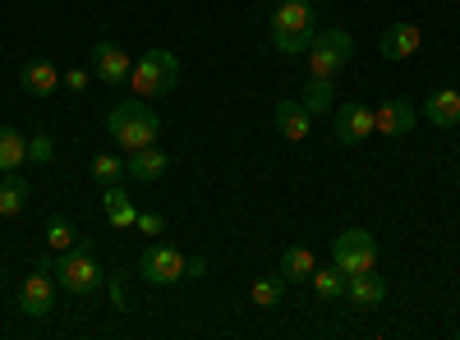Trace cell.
<instances>
[{"instance_id": "4dcf8cb0", "label": "cell", "mask_w": 460, "mask_h": 340, "mask_svg": "<svg viewBox=\"0 0 460 340\" xmlns=\"http://www.w3.org/2000/svg\"><path fill=\"white\" fill-rule=\"evenodd\" d=\"M203 272H208V262H203L199 253H194V257H189V262H184V276H203Z\"/></svg>"}, {"instance_id": "ba28073f", "label": "cell", "mask_w": 460, "mask_h": 340, "mask_svg": "<svg viewBox=\"0 0 460 340\" xmlns=\"http://www.w3.org/2000/svg\"><path fill=\"white\" fill-rule=\"evenodd\" d=\"M129 69H134V60H129V51L120 47V42H111V37H102V42L93 47V74L106 83V88H120V83H129Z\"/></svg>"}, {"instance_id": "6da1fadb", "label": "cell", "mask_w": 460, "mask_h": 340, "mask_svg": "<svg viewBox=\"0 0 460 340\" xmlns=\"http://www.w3.org/2000/svg\"><path fill=\"white\" fill-rule=\"evenodd\" d=\"M267 37H272V47L281 56H304L314 47V5L309 0H281L267 19Z\"/></svg>"}, {"instance_id": "2e32d148", "label": "cell", "mask_w": 460, "mask_h": 340, "mask_svg": "<svg viewBox=\"0 0 460 340\" xmlns=\"http://www.w3.org/2000/svg\"><path fill=\"white\" fill-rule=\"evenodd\" d=\"M419 47H424V32H419L414 23H392L387 32H382V56L387 60H410Z\"/></svg>"}, {"instance_id": "44dd1931", "label": "cell", "mask_w": 460, "mask_h": 340, "mask_svg": "<svg viewBox=\"0 0 460 340\" xmlns=\"http://www.w3.org/2000/svg\"><path fill=\"white\" fill-rule=\"evenodd\" d=\"M28 207V184L19 179V170L0 175V216H19Z\"/></svg>"}, {"instance_id": "f546056e", "label": "cell", "mask_w": 460, "mask_h": 340, "mask_svg": "<svg viewBox=\"0 0 460 340\" xmlns=\"http://www.w3.org/2000/svg\"><path fill=\"white\" fill-rule=\"evenodd\" d=\"M134 225H138L143 235H152V240H157V235L166 231V216H162V212H138V221H134Z\"/></svg>"}, {"instance_id": "83f0119b", "label": "cell", "mask_w": 460, "mask_h": 340, "mask_svg": "<svg viewBox=\"0 0 460 340\" xmlns=\"http://www.w3.org/2000/svg\"><path fill=\"white\" fill-rule=\"evenodd\" d=\"M106 290H111V304L125 313V309H129V290H125V276H120V272H106Z\"/></svg>"}, {"instance_id": "9c48e42d", "label": "cell", "mask_w": 460, "mask_h": 340, "mask_svg": "<svg viewBox=\"0 0 460 340\" xmlns=\"http://www.w3.org/2000/svg\"><path fill=\"white\" fill-rule=\"evenodd\" d=\"M368 134H373V106H364V101H341L336 125H332V138H336L341 147H355V143H364Z\"/></svg>"}, {"instance_id": "3957f363", "label": "cell", "mask_w": 460, "mask_h": 340, "mask_svg": "<svg viewBox=\"0 0 460 340\" xmlns=\"http://www.w3.org/2000/svg\"><path fill=\"white\" fill-rule=\"evenodd\" d=\"M97 244H93V235H79L74 240V248H65V257L56 262V281H60V290H69V294H79V299H93L102 285H106V272L97 267Z\"/></svg>"}, {"instance_id": "603a6c76", "label": "cell", "mask_w": 460, "mask_h": 340, "mask_svg": "<svg viewBox=\"0 0 460 340\" xmlns=\"http://www.w3.org/2000/svg\"><path fill=\"white\" fill-rule=\"evenodd\" d=\"M309 285H314L318 299H341V294H345V272L332 262V267H318V272L309 276Z\"/></svg>"}, {"instance_id": "52a82bcc", "label": "cell", "mask_w": 460, "mask_h": 340, "mask_svg": "<svg viewBox=\"0 0 460 340\" xmlns=\"http://www.w3.org/2000/svg\"><path fill=\"white\" fill-rule=\"evenodd\" d=\"M184 262H189V257H184L180 248L152 240V244L143 248V257H138V276H143L147 285H175V281L184 276Z\"/></svg>"}, {"instance_id": "f1b7e54d", "label": "cell", "mask_w": 460, "mask_h": 340, "mask_svg": "<svg viewBox=\"0 0 460 340\" xmlns=\"http://www.w3.org/2000/svg\"><path fill=\"white\" fill-rule=\"evenodd\" d=\"M97 79L93 69H84V65H74V69H65V88H74V92H88V83Z\"/></svg>"}, {"instance_id": "e0dca14e", "label": "cell", "mask_w": 460, "mask_h": 340, "mask_svg": "<svg viewBox=\"0 0 460 340\" xmlns=\"http://www.w3.org/2000/svg\"><path fill=\"white\" fill-rule=\"evenodd\" d=\"M102 212H106V221L115 225V231H129V225L138 221V207H134V198L125 194L120 184H106V194H102Z\"/></svg>"}, {"instance_id": "d6a6232c", "label": "cell", "mask_w": 460, "mask_h": 340, "mask_svg": "<svg viewBox=\"0 0 460 340\" xmlns=\"http://www.w3.org/2000/svg\"><path fill=\"white\" fill-rule=\"evenodd\" d=\"M309 5H318V0H309Z\"/></svg>"}, {"instance_id": "8fae6325", "label": "cell", "mask_w": 460, "mask_h": 340, "mask_svg": "<svg viewBox=\"0 0 460 340\" xmlns=\"http://www.w3.org/2000/svg\"><path fill=\"white\" fill-rule=\"evenodd\" d=\"M414 129V106L405 101V97H392V101H382L377 110H373V134H382V138H405Z\"/></svg>"}, {"instance_id": "d6986e66", "label": "cell", "mask_w": 460, "mask_h": 340, "mask_svg": "<svg viewBox=\"0 0 460 340\" xmlns=\"http://www.w3.org/2000/svg\"><path fill=\"white\" fill-rule=\"evenodd\" d=\"M277 272H281V281H286V285H304V281H309V276L318 272V257H314L309 248H304V244H295V248H286V253H281V267H277Z\"/></svg>"}, {"instance_id": "8992f818", "label": "cell", "mask_w": 460, "mask_h": 340, "mask_svg": "<svg viewBox=\"0 0 460 340\" xmlns=\"http://www.w3.org/2000/svg\"><path fill=\"white\" fill-rule=\"evenodd\" d=\"M332 262L345 272V276H359V272H373L377 267V240L368 231H359V225H350V231H341L332 240Z\"/></svg>"}, {"instance_id": "484cf974", "label": "cell", "mask_w": 460, "mask_h": 340, "mask_svg": "<svg viewBox=\"0 0 460 340\" xmlns=\"http://www.w3.org/2000/svg\"><path fill=\"white\" fill-rule=\"evenodd\" d=\"M120 175H125V161L120 157H111V153L93 157V179L97 184H120Z\"/></svg>"}, {"instance_id": "9a60e30c", "label": "cell", "mask_w": 460, "mask_h": 340, "mask_svg": "<svg viewBox=\"0 0 460 340\" xmlns=\"http://www.w3.org/2000/svg\"><path fill=\"white\" fill-rule=\"evenodd\" d=\"M345 299H350L355 309H377L382 299H387V281L377 272H359V276H345Z\"/></svg>"}, {"instance_id": "277c9868", "label": "cell", "mask_w": 460, "mask_h": 340, "mask_svg": "<svg viewBox=\"0 0 460 340\" xmlns=\"http://www.w3.org/2000/svg\"><path fill=\"white\" fill-rule=\"evenodd\" d=\"M180 83V60L175 51H143L129 69V88L138 101H152V97H171Z\"/></svg>"}, {"instance_id": "d4e9b609", "label": "cell", "mask_w": 460, "mask_h": 340, "mask_svg": "<svg viewBox=\"0 0 460 340\" xmlns=\"http://www.w3.org/2000/svg\"><path fill=\"white\" fill-rule=\"evenodd\" d=\"M304 106H309V116H327L332 110V79H309L304 83Z\"/></svg>"}, {"instance_id": "4316f807", "label": "cell", "mask_w": 460, "mask_h": 340, "mask_svg": "<svg viewBox=\"0 0 460 340\" xmlns=\"http://www.w3.org/2000/svg\"><path fill=\"white\" fill-rule=\"evenodd\" d=\"M56 157V138L51 134H28V166H47Z\"/></svg>"}, {"instance_id": "1f68e13d", "label": "cell", "mask_w": 460, "mask_h": 340, "mask_svg": "<svg viewBox=\"0 0 460 340\" xmlns=\"http://www.w3.org/2000/svg\"><path fill=\"white\" fill-rule=\"evenodd\" d=\"M456 184H460V170H456Z\"/></svg>"}, {"instance_id": "7a4b0ae2", "label": "cell", "mask_w": 460, "mask_h": 340, "mask_svg": "<svg viewBox=\"0 0 460 340\" xmlns=\"http://www.w3.org/2000/svg\"><path fill=\"white\" fill-rule=\"evenodd\" d=\"M106 134L120 143V153H138V147H152L162 138V116L147 101H120L106 116Z\"/></svg>"}, {"instance_id": "4fadbf2b", "label": "cell", "mask_w": 460, "mask_h": 340, "mask_svg": "<svg viewBox=\"0 0 460 340\" xmlns=\"http://www.w3.org/2000/svg\"><path fill=\"white\" fill-rule=\"evenodd\" d=\"M19 88L32 92V97H51L56 88H65V74L51 65V60H28L19 69Z\"/></svg>"}, {"instance_id": "7402d4cb", "label": "cell", "mask_w": 460, "mask_h": 340, "mask_svg": "<svg viewBox=\"0 0 460 340\" xmlns=\"http://www.w3.org/2000/svg\"><path fill=\"white\" fill-rule=\"evenodd\" d=\"M281 294H286L281 272H277V276H258V281L249 285V299H253L258 309H277V304H281Z\"/></svg>"}, {"instance_id": "5bb4252c", "label": "cell", "mask_w": 460, "mask_h": 340, "mask_svg": "<svg viewBox=\"0 0 460 340\" xmlns=\"http://www.w3.org/2000/svg\"><path fill=\"white\" fill-rule=\"evenodd\" d=\"M166 170H171V157L162 153L157 143H152V147H138V153H129V161H125V175H129V179H143V184L162 179Z\"/></svg>"}, {"instance_id": "cb8c5ba5", "label": "cell", "mask_w": 460, "mask_h": 340, "mask_svg": "<svg viewBox=\"0 0 460 340\" xmlns=\"http://www.w3.org/2000/svg\"><path fill=\"white\" fill-rule=\"evenodd\" d=\"M74 240H79V231H74L69 216H51V221H47V248H51V253L74 248Z\"/></svg>"}, {"instance_id": "7c38bea8", "label": "cell", "mask_w": 460, "mask_h": 340, "mask_svg": "<svg viewBox=\"0 0 460 340\" xmlns=\"http://www.w3.org/2000/svg\"><path fill=\"white\" fill-rule=\"evenodd\" d=\"M272 125H277V134H281V138L304 143V138H309V129H314V116H309V106H304V101H277Z\"/></svg>"}, {"instance_id": "5b68a950", "label": "cell", "mask_w": 460, "mask_h": 340, "mask_svg": "<svg viewBox=\"0 0 460 340\" xmlns=\"http://www.w3.org/2000/svg\"><path fill=\"white\" fill-rule=\"evenodd\" d=\"M355 56V37L345 28H327L314 37V47L304 51V60H309V79H336V74L350 65Z\"/></svg>"}, {"instance_id": "ffe728a7", "label": "cell", "mask_w": 460, "mask_h": 340, "mask_svg": "<svg viewBox=\"0 0 460 340\" xmlns=\"http://www.w3.org/2000/svg\"><path fill=\"white\" fill-rule=\"evenodd\" d=\"M19 166H28V134L5 125V129H0V175L19 170Z\"/></svg>"}, {"instance_id": "30bf717a", "label": "cell", "mask_w": 460, "mask_h": 340, "mask_svg": "<svg viewBox=\"0 0 460 340\" xmlns=\"http://www.w3.org/2000/svg\"><path fill=\"white\" fill-rule=\"evenodd\" d=\"M56 309V285H51V272L37 267L23 285H19V313L23 318H47Z\"/></svg>"}, {"instance_id": "ac0fdd59", "label": "cell", "mask_w": 460, "mask_h": 340, "mask_svg": "<svg viewBox=\"0 0 460 340\" xmlns=\"http://www.w3.org/2000/svg\"><path fill=\"white\" fill-rule=\"evenodd\" d=\"M424 116H429V125H438V129L460 125V92H456V88H438V92L424 101Z\"/></svg>"}]
</instances>
